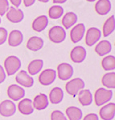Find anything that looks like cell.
<instances>
[{
  "label": "cell",
  "mask_w": 115,
  "mask_h": 120,
  "mask_svg": "<svg viewBox=\"0 0 115 120\" xmlns=\"http://www.w3.org/2000/svg\"><path fill=\"white\" fill-rule=\"evenodd\" d=\"M74 73L73 67L67 63H62L57 67L58 78L62 81H67L73 77Z\"/></svg>",
  "instance_id": "cell-6"
},
{
  "label": "cell",
  "mask_w": 115,
  "mask_h": 120,
  "mask_svg": "<svg viewBox=\"0 0 115 120\" xmlns=\"http://www.w3.org/2000/svg\"><path fill=\"white\" fill-rule=\"evenodd\" d=\"M85 86V83L84 82L83 79L81 78H75L72 80L69 81L65 85V90L66 92L69 94V95L76 97L77 94L83 90Z\"/></svg>",
  "instance_id": "cell-3"
},
{
  "label": "cell",
  "mask_w": 115,
  "mask_h": 120,
  "mask_svg": "<svg viewBox=\"0 0 115 120\" xmlns=\"http://www.w3.org/2000/svg\"><path fill=\"white\" fill-rule=\"evenodd\" d=\"M77 22V15L73 12H68L64 15L61 23L65 29L71 28Z\"/></svg>",
  "instance_id": "cell-26"
},
{
  "label": "cell",
  "mask_w": 115,
  "mask_h": 120,
  "mask_svg": "<svg viewBox=\"0 0 115 120\" xmlns=\"http://www.w3.org/2000/svg\"><path fill=\"white\" fill-rule=\"evenodd\" d=\"M83 120H99V117L97 114L95 113H90L88 114L85 116Z\"/></svg>",
  "instance_id": "cell-34"
},
{
  "label": "cell",
  "mask_w": 115,
  "mask_h": 120,
  "mask_svg": "<svg viewBox=\"0 0 115 120\" xmlns=\"http://www.w3.org/2000/svg\"><path fill=\"white\" fill-rule=\"evenodd\" d=\"M78 100L81 106H88L93 103V94L91 93L89 89H83L80 91L78 94Z\"/></svg>",
  "instance_id": "cell-19"
},
{
  "label": "cell",
  "mask_w": 115,
  "mask_h": 120,
  "mask_svg": "<svg viewBox=\"0 0 115 120\" xmlns=\"http://www.w3.org/2000/svg\"><path fill=\"white\" fill-rule=\"evenodd\" d=\"M114 93L111 90L106 88H98L94 94V102L97 106H101L112 99Z\"/></svg>",
  "instance_id": "cell-2"
},
{
  "label": "cell",
  "mask_w": 115,
  "mask_h": 120,
  "mask_svg": "<svg viewBox=\"0 0 115 120\" xmlns=\"http://www.w3.org/2000/svg\"><path fill=\"white\" fill-rule=\"evenodd\" d=\"M7 36H8L7 30L4 27H0V46L5 43L7 39Z\"/></svg>",
  "instance_id": "cell-33"
},
{
  "label": "cell",
  "mask_w": 115,
  "mask_h": 120,
  "mask_svg": "<svg viewBox=\"0 0 115 120\" xmlns=\"http://www.w3.org/2000/svg\"><path fill=\"white\" fill-rule=\"evenodd\" d=\"M32 104L34 109L37 110V111H43L48 106V104H49L48 97L44 93H40L36 96H35L32 101Z\"/></svg>",
  "instance_id": "cell-15"
},
{
  "label": "cell",
  "mask_w": 115,
  "mask_h": 120,
  "mask_svg": "<svg viewBox=\"0 0 115 120\" xmlns=\"http://www.w3.org/2000/svg\"><path fill=\"white\" fill-rule=\"evenodd\" d=\"M64 98V91L60 87H54L49 93L48 100L52 104H59Z\"/></svg>",
  "instance_id": "cell-23"
},
{
  "label": "cell",
  "mask_w": 115,
  "mask_h": 120,
  "mask_svg": "<svg viewBox=\"0 0 115 120\" xmlns=\"http://www.w3.org/2000/svg\"><path fill=\"white\" fill-rule=\"evenodd\" d=\"M7 95L11 101H19L25 96V90L22 86L17 84H11L7 88Z\"/></svg>",
  "instance_id": "cell-7"
},
{
  "label": "cell",
  "mask_w": 115,
  "mask_h": 120,
  "mask_svg": "<svg viewBox=\"0 0 115 120\" xmlns=\"http://www.w3.org/2000/svg\"><path fill=\"white\" fill-rule=\"evenodd\" d=\"M99 116L102 120H113L115 117V103L109 102L100 109Z\"/></svg>",
  "instance_id": "cell-12"
},
{
  "label": "cell",
  "mask_w": 115,
  "mask_h": 120,
  "mask_svg": "<svg viewBox=\"0 0 115 120\" xmlns=\"http://www.w3.org/2000/svg\"><path fill=\"white\" fill-rule=\"evenodd\" d=\"M0 23H1V18H0Z\"/></svg>",
  "instance_id": "cell-41"
},
{
  "label": "cell",
  "mask_w": 115,
  "mask_h": 120,
  "mask_svg": "<svg viewBox=\"0 0 115 120\" xmlns=\"http://www.w3.org/2000/svg\"><path fill=\"white\" fill-rule=\"evenodd\" d=\"M48 38L54 43H61L66 38V31L65 28L60 26H55L48 31Z\"/></svg>",
  "instance_id": "cell-4"
},
{
  "label": "cell",
  "mask_w": 115,
  "mask_h": 120,
  "mask_svg": "<svg viewBox=\"0 0 115 120\" xmlns=\"http://www.w3.org/2000/svg\"><path fill=\"white\" fill-rule=\"evenodd\" d=\"M35 2H36V0H23V4L26 7H28L34 4Z\"/></svg>",
  "instance_id": "cell-37"
},
{
  "label": "cell",
  "mask_w": 115,
  "mask_h": 120,
  "mask_svg": "<svg viewBox=\"0 0 115 120\" xmlns=\"http://www.w3.org/2000/svg\"><path fill=\"white\" fill-rule=\"evenodd\" d=\"M65 113L68 120H81L83 117L82 111L77 106H69Z\"/></svg>",
  "instance_id": "cell-25"
},
{
  "label": "cell",
  "mask_w": 115,
  "mask_h": 120,
  "mask_svg": "<svg viewBox=\"0 0 115 120\" xmlns=\"http://www.w3.org/2000/svg\"><path fill=\"white\" fill-rule=\"evenodd\" d=\"M65 2H67V0H53V3L55 4H62V3H65Z\"/></svg>",
  "instance_id": "cell-38"
},
{
  "label": "cell",
  "mask_w": 115,
  "mask_h": 120,
  "mask_svg": "<svg viewBox=\"0 0 115 120\" xmlns=\"http://www.w3.org/2000/svg\"><path fill=\"white\" fill-rule=\"evenodd\" d=\"M101 83L107 89L115 88V73L109 72L103 75L101 79Z\"/></svg>",
  "instance_id": "cell-28"
},
{
  "label": "cell",
  "mask_w": 115,
  "mask_h": 120,
  "mask_svg": "<svg viewBox=\"0 0 115 120\" xmlns=\"http://www.w3.org/2000/svg\"><path fill=\"white\" fill-rule=\"evenodd\" d=\"M48 25V19L46 15H40L38 16L33 21L32 27L35 31L41 32L44 30Z\"/></svg>",
  "instance_id": "cell-18"
},
{
  "label": "cell",
  "mask_w": 115,
  "mask_h": 120,
  "mask_svg": "<svg viewBox=\"0 0 115 120\" xmlns=\"http://www.w3.org/2000/svg\"><path fill=\"white\" fill-rule=\"evenodd\" d=\"M56 71L53 69H46L39 75V82L43 86H49L55 82Z\"/></svg>",
  "instance_id": "cell-8"
},
{
  "label": "cell",
  "mask_w": 115,
  "mask_h": 120,
  "mask_svg": "<svg viewBox=\"0 0 115 120\" xmlns=\"http://www.w3.org/2000/svg\"><path fill=\"white\" fill-rule=\"evenodd\" d=\"M8 38V44L10 46L15 47L20 45L23 41V34L20 30H13L10 32Z\"/></svg>",
  "instance_id": "cell-17"
},
{
  "label": "cell",
  "mask_w": 115,
  "mask_h": 120,
  "mask_svg": "<svg viewBox=\"0 0 115 120\" xmlns=\"http://www.w3.org/2000/svg\"><path fill=\"white\" fill-rule=\"evenodd\" d=\"M15 81L21 86L30 88L34 85V79L26 71H20L15 76Z\"/></svg>",
  "instance_id": "cell-9"
},
{
  "label": "cell",
  "mask_w": 115,
  "mask_h": 120,
  "mask_svg": "<svg viewBox=\"0 0 115 120\" xmlns=\"http://www.w3.org/2000/svg\"><path fill=\"white\" fill-rule=\"evenodd\" d=\"M8 0H0V16H3L9 9Z\"/></svg>",
  "instance_id": "cell-32"
},
{
  "label": "cell",
  "mask_w": 115,
  "mask_h": 120,
  "mask_svg": "<svg viewBox=\"0 0 115 120\" xmlns=\"http://www.w3.org/2000/svg\"><path fill=\"white\" fill-rule=\"evenodd\" d=\"M44 39L38 36H32L28 40L27 42V48L32 51H38L44 46Z\"/></svg>",
  "instance_id": "cell-21"
},
{
  "label": "cell",
  "mask_w": 115,
  "mask_h": 120,
  "mask_svg": "<svg viewBox=\"0 0 115 120\" xmlns=\"http://www.w3.org/2000/svg\"><path fill=\"white\" fill-rule=\"evenodd\" d=\"M87 55L86 50L85 47L81 46H77L71 51L70 53V58L71 60L75 63H81L85 61Z\"/></svg>",
  "instance_id": "cell-13"
},
{
  "label": "cell",
  "mask_w": 115,
  "mask_h": 120,
  "mask_svg": "<svg viewBox=\"0 0 115 120\" xmlns=\"http://www.w3.org/2000/svg\"><path fill=\"white\" fill-rule=\"evenodd\" d=\"M10 3H11L13 6H14L15 7H19V6H20L21 3H22V0H9Z\"/></svg>",
  "instance_id": "cell-36"
},
{
  "label": "cell",
  "mask_w": 115,
  "mask_h": 120,
  "mask_svg": "<svg viewBox=\"0 0 115 120\" xmlns=\"http://www.w3.org/2000/svg\"><path fill=\"white\" fill-rule=\"evenodd\" d=\"M101 67L106 71H114L115 69V57L114 55L106 56L101 61Z\"/></svg>",
  "instance_id": "cell-29"
},
{
  "label": "cell",
  "mask_w": 115,
  "mask_h": 120,
  "mask_svg": "<svg viewBox=\"0 0 115 120\" xmlns=\"http://www.w3.org/2000/svg\"><path fill=\"white\" fill-rule=\"evenodd\" d=\"M87 2H89V3H92V2H94L96 1V0H86Z\"/></svg>",
  "instance_id": "cell-40"
},
{
  "label": "cell",
  "mask_w": 115,
  "mask_h": 120,
  "mask_svg": "<svg viewBox=\"0 0 115 120\" xmlns=\"http://www.w3.org/2000/svg\"><path fill=\"white\" fill-rule=\"evenodd\" d=\"M111 7L110 0H98L95 4V11L99 15H106L111 11Z\"/></svg>",
  "instance_id": "cell-20"
},
{
  "label": "cell",
  "mask_w": 115,
  "mask_h": 120,
  "mask_svg": "<svg viewBox=\"0 0 115 120\" xmlns=\"http://www.w3.org/2000/svg\"><path fill=\"white\" fill-rule=\"evenodd\" d=\"M101 37V32L97 27H90L87 30L85 36V43L88 46H93L100 40Z\"/></svg>",
  "instance_id": "cell-10"
},
{
  "label": "cell",
  "mask_w": 115,
  "mask_h": 120,
  "mask_svg": "<svg viewBox=\"0 0 115 120\" xmlns=\"http://www.w3.org/2000/svg\"><path fill=\"white\" fill-rule=\"evenodd\" d=\"M51 120H68V119L62 111L56 110L51 114Z\"/></svg>",
  "instance_id": "cell-31"
},
{
  "label": "cell",
  "mask_w": 115,
  "mask_h": 120,
  "mask_svg": "<svg viewBox=\"0 0 115 120\" xmlns=\"http://www.w3.org/2000/svg\"><path fill=\"white\" fill-rule=\"evenodd\" d=\"M6 16H7V20H9V22L12 23H19L23 20L24 14L22 10L18 9L15 7H9Z\"/></svg>",
  "instance_id": "cell-11"
},
{
  "label": "cell",
  "mask_w": 115,
  "mask_h": 120,
  "mask_svg": "<svg viewBox=\"0 0 115 120\" xmlns=\"http://www.w3.org/2000/svg\"><path fill=\"white\" fill-rule=\"evenodd\" d=\"M17 110L16 105L13 101L9 99L3 100L0 103V115L3 117L9 118L15 114Z\"/></svg>",
  "instance_id": "cell-5"
},
{
  "label": "cell",
  "mask_w": 115,
  "mask_h": 120,
  "mask_svg": "<svg viewBox=\"0 0 115 120\" xmlns=\"http://www.w3.org/2000/svg\"><path fill=\"white\" fill-rule=\"evenodd\" d=\"M39 1L41 2V3H48V2H49V0H39Z\"/></svg>",
  "instance_id": "cell-39"
},
{
  "label": "cell",
  "mask_w": 115,
  "mask_h": 120,
  "mask_svg": "<svg viewBox=\"0 0 115 120\" xmlns=\"http://www.w3.org/2000/svg\"><path fill=\"white\" fill-rule=\"evenodd\" d=\"M21 61L17 56L11 55L8 56L4 60V70L7 75L11 76L15 75L21 67Z\"/></svg>",
  "instance_id": "cell-1"
},
{
  "label": "cell",
  "mask_w": 115,
  "mask_h": 120,
  "mask_svg": "<svg viewBox=\"0 0 115 120\" xmlns=\"http://www.w3.org/2000/svg\"><path fill=\"white\" fill-rule=\"evenodd\" d=\"M64 14V9L60 5H54L48 10V16L52 19H57L60 18Z\"/></svg>",
  "instance_id": "cell-30"
},
{
  "label": "cell",
  "mask_w": 115,
  "mask_h": 120,
  "mask_svg": "<svg viewBox=\"0 0 115 120\" xmlns=\"http://www.w3.org/2000/svg\"><path fill=\"white\" fill-rule=\"evenodd\" d=\"M44 67V61L42 59H35L30 62L28 66V74L30 75H36L41 71Z\"/></svg>",
  "instance_id": "cell-24"
},
{
  "label": "cell",
  "mask_w": 115,
  "mask_h": 120,
  "mask_svg": "<svg viewBox=\"0 0 115 120\" xmlns=\"http://www.w3.org/2000/svg\"><path fill=\"white\" fill-rule=\"evenodd\" d=\"M6 77H7V74H6L5 70L3 67V66L0 65V84L4 82Z\"/></svg>",
  "instance_id": "cell-35"
},
{
  "label": "cell",
  "mask_w": 115,
  "mask_h": 120,
  "mask_svg": "<svg viewBox=\"0 0 115 120\" xmlns=\"http://www.w3.org/2000/svg\"><path fill=\"white\" fill-rule=\"evenodd\" d=\"M85 33V26L83 23H78L70 31V38L73 43H77L83 38Z\"/></svg>",
  "instance_id": "cell-14"
},
{
  "label": "cell",
  "mask_w": 115,
  "mask_h": 120,
  "mask_svg": "<svg viewBox=\"0 0 115 120\" xmlns=\"http://www.w3.org/2000/svg\"><path fill=\"white\" fill-rule=\"evenodd\" d=\"M112 51V45L108 40H101L95 46V52L99 56H106Z\"/></svg>",
  "instance_id": "cell-22"
},
{
  "label": "cell",
  "mask_w": 115,
  "mask_h": 120,
  "mask_svg": "<svg viewBox=\"0 0 115 120\" xmlns=\"http://www.w3.org/2000/svg\"><path fill=\"white\" fill-rule=\"evenodd\" d=\"M18 110L23 115H30L34 112L32 100L30 98H22L19 100L18 104Z\"/></svg>",
  "instance_id": "cell-16"
},
{
  "label": "cell",
  "mask_w": 115,
  "mask_h": 120,
  "mask_svg": "<svg viewBox=\"0 0 115 120\" xmlns=\"http://www.w3.org/2000/svg\"><path fill=\"white\" fill-rule=\"evenodd\" d=\"M115 30V18L114 15H112L105 22L103 25L102 33L104 37L110 36Z\"/></svg>",
  "instance_id": "cell-27"
}]
</instances>
